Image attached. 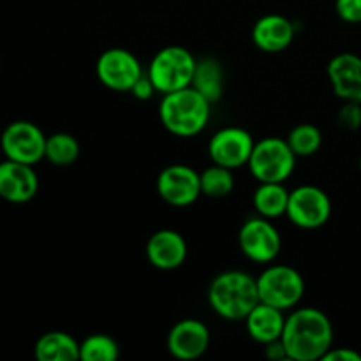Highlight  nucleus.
<instances>
[{
	"instance_id": "nucleus-1",
	"label": "nucleus",
	"mask_w": 361,
	"mask_h": 361,
	"mask_svg": "<svg viewBox=\"0 0 361 361\" xmlns=\"http://www.w3.org/2000/svg\"><path fill=\"white\" fill-rule=\"evenodd\" d=\"M281 341L288 360H323V356L334 348V326L323 310L303 307L286 317Z\"/></svg>"
},
{
	"instance_id": "nucleus-2",
	"label": "nucleus",
	"mask_w": 361,
	"mask_h": 361,
	"mask_svg": "<svg viewBox=\"0 0 361 361\" xmlns=\"http://www.w3.org/2000/svg\"><path fill=\"white\" fill-rule=\"evenodd\" d=\"M208 302L222 319L243 321L259 303L256 279L242 270L222 271L208 288Z\"/></svg>"
},
{
	"instance_id": "nucleus-3",
	"label": "nucleus",
	"mask_w": 361,
	"mask_h": 361,
	"mask_svg": "<svg viewBox=\"0 0 361 361\" xmlns=\"http://www.w3.org/2000/svg\"><path fill=\"white\" fill-rule=\"evenodd\" d=\"M212 102L190 87L164 94L159 106V118L168 133L178 137H192L207 127Z\"/></svg>"
},
{
	"instance_id": "nucleus-4",
	"label": "nucleus",
	"mask_w": 361,
	"mask_h": 361,
	"mask_svg": "<svg viewBox=\"0 0 361 361\" xmlns=\"http://www.w3.org/2000/svg\"><path fill=\"white\" fill-rule=\"evenodd\" d=\"M196 59L182 46H166L159 49L148 66V78L161 94L182 90L192 85Z\"/></svg>"
},
{
	"instance_id": "nucleus-5",
	"label": "nucleus",
	"mask_w": 361,
	"mask_h": 361,
	"mask_svg": "<svg viewBox=\"0 0 361 361\" xmlns=\"http://www.w3.org/2000/svg\"><path fill=\"white\" fill-rule=\"evenodd\" d=\"M247 166L259 183H284L295 171L296 155L286 140L274 136L264 137L254 145Z\"/></svg>"
},
{
	"instance_id": "nucleus-6",
	"label": "nucleus",
	"mask_w": 361,
	"mask_h": 361,
	"mask_svg": "<svg viewBox=\"0 0 361 361\" xmlns=\"http://www.w3.org/2000/svg\"><path fill=\"white\" fill-rule=\"evenodd\" d=\"M259 302L281 310L298 305L305 293V282L298 270L288 264H271L256 279Z\"/></svg>"
},
{
	"instance_id": "nucleus-7",
	"label": "nucleus",
	"mask_w": 361,
	"mask_h": 361,
	"mask_svg": "<svg viewBox=\"0 0 361 361\" xmlns=\"http://www.w3.org/2000/svg\"><path fill=\"white\" fill-rule=\"evenodd\" d=\"M0 148L6 159L34 166L44 159L46 136L35 123L16 120L4 129Z\"/></svg>"
},
{
	"instance_id": "nucleus-8",
	"label": "nucleus",
	"mask_w": 361,
	"mask_h": 361,
	"mask_svg": "<svg viewBox=\"0 0 361 361\" xmlns=\"http://www.w3.org/2000/svg\"><path fill=\"white\" fill-rule=\"evenodd\" d=\"M286 215L298 228L317 229L330 221L331 201L319 187L300 185L289 192Z\"/></svg>"
},
{
	"instance_id": "nucleus-9",
	"label": "nucleus",
	"mask_w": 361,
	"mask_h": 361,
	"mask_svg": "<svg viewBox=\"0 0 361 361\" xmlns=\"http://www.w3.org/2000/svg\"><path fill=\"white\" fill-rule=\"evenodd\" d=\"M238 243L245 257L259 264L277 259L282 249L281 233L264 217L249 219L240 229Z\"/></svg>"
},
{
	"instance_id": "nucleus-10",
	"label": "nucleus",
	"mask_w": 361,
	"mask_h": 361,
	"mask_svg": "<svg viewBox=\"0 0 361 361\" xmlns=\"http://www.w3.org/2000/svg\"><path fill=\"white\" fill-rule=\"evenodd\" d=\"M95 73L101 83L115 92H130L143 74L136 56L123 48L106 49L95 63Z\"/></svg>"
},
{
	"instance_id": "nucleus-11",
	"label": "nucleus",
	"mask_w": 361,
	"mask_h": 361,
	"mask_svg": "<svg viewBox=\"0 0 361 361\" xmlns=\"http://www.w3.org/2000/svg\"><path fill=\"white\" fill-rule=\"evenodd\" d=\"M157 192L171 207H190L201 196L200 173L187 164L168 166L157 178Z\"/></svg>"
},
{
	"instance_id": "nucleus-12",
	"label": "nucleus",
	"mask_w": 361,
	"mask_h": 361,
	"mask_svg": "<svg viewBox=\"0 0 361 361\" xmlns=\"http://www.w3.org/2000/svg\"><path fill=\"white\" fill-rule=\"evenodd\" d=\"M254 145L256 141L252 140L249 130L242 127H224L212 136L208 143V155L214 164L236 169L249 164Z\"/></svg>"
},
{
	"instance_id": "nucleus-13",
	"label": "nucleus",
	"mask_w": 361,
	"mask_h": 361,
	"mask_svg": "<svg viewBox=\"0 0 361 361\" xmlns=\"http://www.w3.org/2000/svg\"><path fill=\"white\" fill-rule=\"evenodd\" d=\"M210 348V330L197 319H182L168 334V351L176 360H196Z\"/></svg>"
},
{
	"instance_id": "nucleus-14",
	"label": "nucleus",
	"mask_w": 361,
	"mask_h": 361,
	"mask_svg": "<svg viewBox=\"0 0 361 361\" xmlns=\"http://www.w3.org/2000/svg\"><path fill=\"white\" fill-rule=\"evenodd\" d=\"M39 178L34 168L23 162H0V197L9 203H27L37 194Z\"/></svg>"
},
{
	"instance_id": "nucleus-15",
	"label": "nucleus",
	"mask_w": 361,
	"mask_h": 361,
	"mask_svg": "<svg viewBox=\"0 0 361 361\" xmlns=\"http://www.w3.org/2000/svg\"><path fill=\"white\" fill-rule=\"evenodd\" d=\"M328 80L342 101L361 104V59L355 53H341L328 63Z\"/></svg>"
},
{
	"instance_id": "nucleus-16",
	"label": "nucleus",
	"mask_w": 361,
	"mask_h": 361,
	"mask_svg": "<svg viewBox=\"0 0 361 361\" xmlns=\"http://www.w3.org/2000/svg\"><path fill=\"white\" fill-rule=\"evenodd\" d=\"M147 257L159 270H176L187 259L185 238L173 229H161L148 238Z\"/></svg>"
},
{
	"instance_id": "nucleus-17",
	"label": "nucleus",
	"mask_w": 361,
	"mask_h": 361,
	"mask_svg": "<svg viewBox=\"0 0 361 361\" xmlns=\"http://www.w3.org/2000/svg\"><path fill=\"white\" fill-rule=\"evenodd\" d=\"M295 39V25L281 14H267L259 18L252 28V41L261 51L281 53Z\"/></svg>"
},
{
	"instance_id": "nucleus-18",
	"label": "nucleus",
	"mask_w": 361,
	"mask_h": 361,
	"mask_svg": "<svg viewBox=\"0 0 361 361\" xmlns=\"http://www.w3.org/2000/svg\"><path fill=\"white\" fill-rule=\"evenodd\" d=\"M243 321H245L247 334L250 335V338L263 345L279 341L286 324L284 310L263 302L257 303Z\"/></svg>"
},
{
	"instance_id": "nucleus-19",
	"label": "nucleus",
	"mask_w": 361,
	"mask_h": 361,
	"mask_svg": "<svg viewBox=\"0 0 361 361\" xmlns=\"http://www.w3.org/2000/svg\"><path fill=\"white\" fill-rule=\"evenodd\" d=\"M34 355L39 361H78L80 344L66 331H49L35 342Z\"/></svg>"
},
{
	"instance_id": "nucleus-20",
	"label": "nucleus",
	"mask_w": 361,
	"mask_h": 361,
	"mask_svg": "<svg viewBox=\"0 0 361 361\" xmlns=\"http://www.w3.org/2000/svg\"><path fill=\"white\" fill-rule=\"evenodd\" d=\"M254 208L264 219H277L286 215L289 203V190L282 183L264 182L259 183L252 197Z\"/></svg>"
},
{
	"instance_id": "nucleus-21",
	"label": "nucleus",
	"mask_w": 361,
	"mask_h": 361,
	"mask_svg": "<svg viewBox=\"0 0 361 361\" xmlns=\"http://www.w3.org/2000/svg\"><path fill=\"white\" fill-rule=\"evenodd\" d=\"M192 87L214 104L222 97L224 90V71L214 59H203L196 63Z\"/></svg>"
},
{
	"instance_id": "nucleus-22",
	"label": "nucleus",
	"mask_w": 361,
	"mask_h": 361,
	"mask_svg": "<svg viewBox=\"0 0 361 361\" xmlns=\"http://www.w3.org/2000/svg\"><path fill=\"white\" fill-rule=\"evenodd\" d=\"M78 157H80V143L73 134L55 133L51 136H46L44 159L53 166L66 168V166L74 164Z\"/></svg>"
},
{
	"instance_id": "nucleus-23",
	"label": "nucleus",
	"mask_w": 361,
	"mask_h": 361,
	"mask_svg": "<svg viewBox=\"0 0 361 361\" xmlns=\"http://www.w3.org/2000/svg\"><path fill=\"white\" fill-rule=\"evenodd\" d=\"M233 169L224 166L214 164L210 168L200 173L201 180V194L208 197H226L235 189V178H233Z\"/></svg>"
},
{
	"instance_id": "nucleus-24",
	"label": "nucleus",
	"mask_w": 361,
	"mask_h": 361,
	"mask_svg": "<svg viewBox=\"0 0 361 361\" xmlns=\"http://www.w3.org/2000/svg\"><path fill=\"white\" fill-rule=\"evenodd\" d=\"M288 145L295 152L296 157H309L314 155L323 145V134L312 123H300L289 133Z\"/></svg>"
},
{
	"instance_id": "nucleus-25",
	"label": "nucleus",
	"mask_w": 361,
	"mask_h": 361,
	"mask_svg": "<svg viewBox=\"0 0 361 361\" xmlns=\"http://www.w3.org/2000/svg\"><path fill=\"white\" fill-rule=\"evenodd\" d=\"M118 356V344L108 335H90L80 344V360L83 361H115Z\"/></svg>"
},
{
	"instance_id": "nucleus-26",
	"label": "nucleus",
	"mask_w": 361,
	"mask_h": 361,
	"mask_svg": "<svg viewBox=\"0 0 361 361\" xmlns=\"http://www.w3.org/2000/svg\"><path fill=\"white\" fill-rule=\"evenodd\" d=\"M338 126L348 130H356L361 127V104L360 102H349L342 106L337 115Z\"/></svg>"
},
{
	"instance_id": "nucleus-27",
	"label": "nucleus",
	"mask_w": 361,
	"mask_h": 361,
	"mask_svg": "<svg viewBox=\"0 0 361 361\" xmlns=\"http://www.w3.org/2000/svg\"><path fill=\"white\" fill-rule=\"evenodd\" d=\"M335 11L345 23H361V0H335Z\"/></svg>"
},
{
	"instance_id": "nucleus-28",
	"label": "nucleus",
	"mask_w": 361,
	"mask_h": 361,
	"mask_svg": "<svg viewBox=\"0 0 361 361\" xmlns=\"http://www.w3.org/2000/svg\"><path fill=\"white\" fill-rule=\"evenodd\" d=\"M130 92H133L134 97L140 99V101H147V99H150L152 95H154V92L157 90H155L154 83H152V80L148 78V74H141V78L134 83Z\"/></svg>"
},
{
	"instance_id": "nucleus-29",
	"label": "nucleus",
	"mask_w": 361,
	"mask_h": 361,
	"mask_svg": "<svg viewBox=\"0 0 361 361\" xmlns=\"http://www.w3.org/2000/svg\"><path fill=\"white\" fill-rule=\"evenodd\" d=\"M323 361H361V355L349 348H331L323 356Z\"/></svg>"
},
{
	"instance_id": "nucleus-30",
	"label": "nucleus",
	"mask_w": 361,
	"mask_h": 361,
	"mask_svg": "<svg viewBox=\"0 0 361 361\" xmlns=\"http://www.w3.org/2000/svg\"><path fill=\"white\" fill-rule=\"evenodd\" d=\"M264 355H267V358L270 360H288V355H286V349H284V344H282V341L279 338V341L275 342H270V344L264 345Z\"/></svg>"
},
{
	"instance_id": "nucleus-31",
	"label": "nucleus",
	"mask_w": 361,
	"mask_h": 361,
	"mask_svg": "<svg viewBox=\"0 0 361 361\" xmlns=\"http://www.w3.org/2000/svg\"><path fill=\"white\" fill-rule=\"evenodd\" d=\"M360 171H361V159H360Z\"/></svg>"
}]
</instances>
